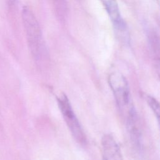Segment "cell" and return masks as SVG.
Here are the masks:
<instances>
[{
  "label": "cell",
  "mask_w": 160,
  "mask_h": 160,
  "mask_svg": "<svg viewBox=\"0 0 160 160\" xmlns=\"http://www.w3.org/2000/svg\"><path fill=\"white\" fill-rule=\"evenodd\" d=\"M22 19L30 52L36 63L42 65L48 52L39 24L28 6H24L22 9Z\"/></svg>",
  "instance_id": "cell-1"
},
{
  "label": "cell",
  "mask_w": 160,
  "mask_h": 160,
  "mask_svg": "<svg viewBox=\"0 0 160 160\" xmlns=\"http://www.w3.org/2000/svg\"><path fill=\"white\" fill-rule=\"evenodd\" d=\"M108 82L116 104L126 118L136 111L131 101L128 82L124 76L119 72L111 73L109 76Z\"/></svg>",
  "instance_id": "cell-2"
},
{
  "label": "cell",
  "mask_w": 160,
  "mask_h": 160,
  "mask_svg": "<svg viewBox=\"0 0 160 160\" xmlns=\"http://www.w3.org/2000/svg\"><path fill=\"white\" fill-rule=\"evenodd\" d=\"M57 102L64 121L75 140L81 145L86 144V134L67 96L61 93L57 97Z\"/></svg>",
  "instance_id": "cell-3"
},
{
  "label": "cell",
  "mask_w": 160,
  "mask_h": 160,
  "mask_svg": "<svg viewBox=\"0 0 160 160\" xmlns=\"http://www.w3.org/2000/svg\"><path fill=\"white\" fill-rule=\"evenodd\" d=\"M102 160H123L121 148L114 138L110 134L101 139Z\"/></svg>",
  "instance_id": "cell-4"
},
{
  "label": "cell",
  "mask_w": 160,
  "mask_h": 160,
  "mask_svg": "<svg viewBox=\"0 0 160 160\" xmlns=\"http://www.w3.org/2000/svg\"><path fill=\"white\" fill-rule=\"evenodd\" d=\"M105 6L114 25L119 29H123L124 23L121 18L118 4L116 0H106Z\"/></svg>",
  "instance_id": "cell-5"
},
{
  "label": "cell",
  "mask_w": 160,
  "mask_h": 160,
  "mask_svg": "<svg viewBox=\"0 0 160 160\" xmlns=\"http://www.w3.org/2000/svg\"><path fill=\"white\" fill-rule=\"evenodd\" d=\"M148 39L153 58L157 63H160V38L156 32H150Z\"/></svg>",
  "instance_id": "cell-6"
},
{
  "label": "cell",
  "mask_w": 160,
  "mask_h": 160,
  "mask_svg": "<svg viewBox=\"0 0 160 160\" xmlns=\"http://www.w3.org/2000/svg\"><path fill=\"white\" fill-rule=\"evenodd\" d=\"M146 101L156 118L160 131V103L151 96H146Z\"/></svg>",
  "instance_id": "cell-7"
},
{
  "label": "cell",
  "mask_w": 160,
  "mask_h": 160,
  "mask_svg": "<svg viewBox=\"0 0 160 160\" xmlns=\"http://www.w3.org/2000/svg\"><path fill=\"white\" fill-rule=\"evenodd\" d=\"M56 8L59 13H63L66 8V0H53Z\"/></svg>",
  "instance_id": "cell-8"
}]
</instances>
